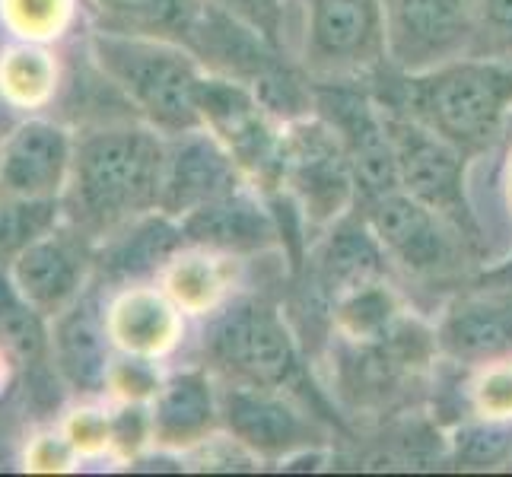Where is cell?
<instances>
[{
	"instance_id": "obj_1",
	"label": "cell",
	"mask_w": 512,
	"mask_h": 477,
	"mask_svg": "<svg viewBox=\"0 0 512 477\" xmlns=\"http://www.w3.org/2000/svg\"><path fill=\"white\" fill-rule=\"evenodd\" d=\"M363 83L382 109L420 121L465 156L512 128V61L468 55L430 70H398L385 61Z\"/></svg>"
},
{
	"instance_id": "obj_2",
	"label": "cell",
	"mask_w": 512,
	"mask_h": 477,
	"mask_svg": "<svg viewBox=\"0 0 512 477\" xmlns=\"http://www.w3.org/2000/svg\"><path fill=\"white\" fill-rule=\"evenodd\" d=\"M163 172L166 140L150 125H105L83 134L61 198L64 223L99 245L160 210Z\"/></svg>"
},
{
	"instance_id": "obj_3",
	"label": "cell",
	"mask_w": 512,
	"mask_h": 477,
	"mask_svg": "<svg viewBox=\"0 0 512 477\" xmlns=\"http://www.w3.org/2000/svg\"><path fill=\"white\" fill-rule=\"evenodd\" d=\"M204 366L223 382L290 392L325 417L328 401L312 388L306 357L287 315L268 296H242L210 318L204 328Z\"/></svg>"
},
{
	"instance_id": "obj_4",
	"label": "cell",
	"mask_w": 512,
	"mask_h": 477,
	"mask_svg": "<svg viewBox=\"0 0 512 477\" xmlns=\"http://www.w3.org/2000/svg\"><path fill=\"white\" fill-rule=\"evenodd\" d=\"M93 61L125 93L131 109L163 137L204 128L198 86L207 70L188 48L99 29L93 35Z\"/></svg>"
},
{
	"instance_id": "obj_5",
	"label": "cell",
	"mask_w": 512,
	"mask_h": 477,
	"mask_svg": "<svg viewBox=\"0 0 512 477\" xmlns=\"http://www.w3.org/2000/svg\"><path fill=\"white\" fill-rule=\"evenodd\" d=\"M357 210L379 239L385 258L411 277L446 280L462 274L468 258L478 255V249L443 214L401 188L360 201Z\"/></svg>"
},
{
	"instance_id": "obj_6",
	"label": "cell",
	"mask_w": 512,
	"mask_h": 477,
	"mask_svg": "<svg viewBox=\"0 0 512 477\" xmlns=\"http://www.w3.org/2000/svg\"><path fill=\"white\" fill-rule=\"evenodd\" d=\"M439 357L436 328L404 312L392 331L376 341H347L338 347V392L353 408L382 411L408 395V388Z\"/></svg>"
},
{
	"instance_id": "obj_7",
	"label": "cell",
	"mask_w": 512,
	"mask_h": 477,
	"mask_svg": "<svg viewBox=\"0 0 512 477\" xmlns=\"http://www.w3.org/2000/svg\"><path fill=\"white\" fill-rule=\"evenodd\" d=\"M299 207L309 229H328L357 207V182L338 134L319 115L284 125L280 188Z\"/></svg>"
},
{
	"instance_id": "obj_8",
	"label": "cell",
	"mask_w": 512,
	"mask_h": 477,
	"mask_svg": "<svg viewBox=\"0 0 512 477\" xmlns=\"http://www.w3.org/2000/svg\"><path fill=\"white\" fill-rule=\"evenodd\" d=\"M382 112L395 150L398 188L408 191L420 204L433 207L436 214H443L481 252V226L465 194L468 156L458 147H452L446 137L423 128L420 121L388 109Z\"/></svg>"
},
{
	"instance_id": "obj_9",
	"label": "cell",
	"mask_w": 512,
	"mask_h": 477,
	"mask_svg": "<svg viewBox=\"0 0 512 477\" xmlns=\"http://www.w3.org/2000/svg\"><path fill=\"white\" fill-rule=\"evenodd\" d=\"M198 112L201 125L229 150L261 198L280 188L284 121L264 109L249 86L204 74L198 86Z\"/></svg>"
},
{
	"instance_id": "obj_10",
	"label": "cell",
	"mask_w": 512,
	"mask_h": 477,
	"mask_svg": "<svg viewBox=\"0 0 512 477\" xmlns=\"http://www.w3.org/2000/svg\"><path fill=\"white\" fill-rule=\"evenodd\" d=\"M303 67L312 80H366L388 61L385 0H303Z\"/></svg>"
},
{
	"instance_id": "obj_11",
	"label": "cell",
	"mask_w": 512,
	"mask_h": 477,
	"mask_svg": "<svg viewBox=\"0 0 512 477\" xmlns=\"http://www.w3.org/2000/svg\"><path fill=\"white\" fill-rule=\"evenodd\" d=\"M379 277H388V258L363 214L353 207L350 214L325 229L319 242L309 245L303 268L296 271L299 290L293 309L306 315V325H331L334 303Z\"/></svg>"
},
{
	"instance_id": "obj_12",
	"label": "cell",
	"mask_w": 512,
	"mask_h": 477,
	"mask_svg": "<svg viewBox=\"0 0 512 477\" xmlns=\"http://www.w3.org/2000/svg\"><path fill=\"white\" fill-rule=\"evenodd\" d=\"M220 423L258 462H290L325 446L322 417L290 392L223 382Z\"/></svg>"
},
{
	"instance_id": "obj_13",
	"label": "cell",
	"mask_w": 512,
	"mask_h": 477,
	"mask_svg": "<svg viewBox=\"0 0 512 477\" xmlns=\"http://www.w3.org/2000/svg\"><path fill=\"white\" fill-rule=\"evenodd\" d=\"M315 115L328 121L350 159L357 204L398 188L385 112L363 80H315Z\"/></svg>"
},
{
	"instance_id": "obj_14",
	"label": "cell",
	"mask_w": 512,
	"mask_h": 477,
	"mask_svg": "<svg viewBox=\"0 0 512 477\" xmlns=\"http://www.w3.org/2000/svg\"><path fill=\"white\" fill-rule=\"evenodd\" d=\"M474 23L468 0H385V48L398 70H430L468 58Z\"/></svg>"
},
{
	"instance_id": "obj_15",
	"label": "cell",
	"mask_w": 512,
	"mask_h": 477,
	"mask_svg": "<svg viewBox=\"0 0 512 477\" xmlns=\"http://www.w3.org/2000/svg\"><path fill=\"white\" fill-rule=\"evenodd\" d=\"M7 271L32 306L55 318L90 287L96 274V242L61 217L58 226L16 252Z\"/></svg>"
},
{
	"instance_id": "obj_16",
	"label": "cell",
	"mask_w": 512,
	"mask_h": 477,
	"mask_svg": "<svg viewBox=\"0 0 512 477\" xmlns=\"http://www.w3.org/2000/svg\"><path fill=\"white\" fill-rule=\"evenodd\" d=\"M436 347L468 369L512 357V284H471L458 293L436 325Z\"/></svg>"
},
{
	"instance_id": "obj_17",
	"label": "cell",
	"mask_w": 512,
	"mask_h": 477,
	"mask_svg": "<svg viewBox=\"0 0 512 477\" xmlns=\"http://www.w3.org/2000/svg\"><path fill=\"white\" fill-rule=\"evenodd\" d=\"M77 140L58 121L29 118L0 144V198L61 201Z\"/></svg>"
},
{
	"instance_id": "obj_18",
	"label": "cell",
	"mask_w": 512,
	"mask_h": 477,
	"mask_svg": "<svg viewBox=\"0 0 512 477\" xmlns=\"http://www.w3.org/2000/svg\"><path fill=\"white\" fill-rule=\"evenodd\" d=\"M249 188L239 163L207 128L166 140V172L160 210L182 220L194 207Z\"/></svg>"
},
{
	"instance_id": "obj_19",
	"label": "cell",
	"mask_w": 512,
	"mask_h": 477,
	"mask_svg": "<svg viewBox=\"0 0 512 477\" xmlns=\"http://www.w3.org/2000/svg\"><path fill=\"white\" fill-rule=\"evenodd\" d=\"M0 350L7 353L13 369L26 379V395L32 408L42 414L61 404L64 379L51 357V328L48 315L32 306L23 290L13 284L7 264H0Z\"/></svg>"
},
{
	"instance_id": "obj_20",
	"label": "cell",
	"mask_w": 512,
	"mask_h": 477,
	"mask_svg": "<svg viewBox=\"0 0 512 477\" xmlns=\"http://www.w3.org/2000/svg\"><path fill=\"white\" fill-rule=\"evenodd\" d=\"M112 334L102 309V284L93 277L74 303L55 315L51 325V357L67 388L80 395H99L109 388Z\"/></svg>"
},
{
	"instance_id": "obj_21",
	"label": "cell",
	"mask_w": 512,
	"mask_h": 477,
	"mask_svg": "<svg viewBox=\"0 0 512 477\" xmlns=\"http://www.w3.org/2000/svg\"><path fill=\"white\" fill-rule=\"evenodd\" d=\"M179 223L191 249L220 252L229 258L271 252L280 245V229L271 207L252 185L194 207Z\"/></svg>"
},
{
	"instance_id": "obj_22",
	"label": "cell",
	"mask_w": 512,
	"mask_h": 477,
	"mask_svg": "<svg viewBox=\"0 0 512 477\" xmlns=\"http://www.w3.org/2000/svg\"><path fill=\"white\" fill-rule=\"evenodd\" d=\"M188 249L182 223L166 217L163 210L147 214L115 236L96 245V280L102 287H137L147 284L153 274L169 268V261Z\"/></svg>"
},
{
	"instance_id": "obj_23",
	"label": "cell",
	"mask_w": 512,
	"mask_h": 477,
	"mask_svg": "<svg viewBox=\"0 0 512 477\" xmlns=\"http://www.w3.org/2000/svg\"><path fill=\"white\" fill-rule=\"evenodd\" d=\"M153 443L172 452H191L210 436H217L220 423V392L210 379V369H188L172 376L153 395Z\"/></svg>"
},
{
	"instance_id": "obj_24",
	"label": "cell",
	"mask_w": 512,
	"mask_h": 477,
	"mask_svg": "<svg viewBox=\"0 0 512 477\" xmlns=\"http://www.w3.org/2000/svg\"><path fill=\"white\" fill-rule=\"evenodd\" d=\"M112 341L134 357H163L175 347L182 331V309L172 303L169 293L147 284L125 287L115 303L105 309Z\"/></svg>"
},
{
	"instance_id": "obj_25",
	"label": "cell",
	"mask_w": 512,
	"mask_h": 477,
	"mask_svg": "<svg viewBox=\"0 0 512 477\" xmlns=\"http://www.w3.org/2000/svg\"><path fill=\"white\" fill-rule=\"evenodd\" d=\"M210 0H93L105 32L188 45Z\"/></svg>"
},
{
	"instance_id": "obj_26",
	"label": "cell",
	"mask_w": 512,
	"mask_h": 477,
	"mask_svg": "<svg viewBox=\"0 0 512 477\" xmlns=\"http://www.w3.org/2000/svg\"><path fill=\"white\" fill-rule=\"evenodd\" d=\"M229 255L207 252V249H182L169 261L166 274V293L182 312L204 315L214 312L223 299L229 280H233V268H229Z\"/></svg>"
},
{
	"instance_id": "obj_27",
	"label": "cell",
	"mask_w": 512,
	"mask_h": 477,
	"mask_svg": "<svg viewBox=\"0 0 512 477\" xmlns=\"http://www.w3.org/2000/svg\"><path fill=\"white\" fill-rule=\"evenodd\" d=\"M404 315L398 293L388 287V280H369V284L350 290L331 309V328L347 341H376L385 331H392Z\"/></svg>"
},
{
	"instance_id": "obj_28",
	"label": "cell",
	"mask_w": 512,
	"mask_h": 477,
	"mask_svg": "<svg viewBox=\"0 0 512 477\" xmlns=\"http://www.w3.org/2000/svg\"><path fill=\"white\" fill-rule=\"evenodd\" d=\"M455 462L465 468H493L512 458V420H484L465 423L452 439Z\"/></svg>"
},
{
	"instance_id": "obj_29",
	"label": "cell",
	"mask_w": 512,
	"mask_h": 477,
	"mask_svg": "<svg viewBox=\"0 0 512 477\" xmlns=\"http://www.w3.org/2000/svg\"><path fill=\"white\" fill-rule=\"evenodd\" d=\"M51 83H55V67H51L45 51L16 48L0 61V90L13 102H39L51 93Z\"/></svg>"
},
{
	"instance_id": "obj_30",
	"label": "cell",
	"mask_w": 512,
	"mask_h": 477,
	"mask_svg": "<svg viewBox=\"0 0 512 477\" xmlns=\"http://www.w3.org/2000/svg\"><path fill=\"white\" fill-rule=\"evenodd\" d=\"M474 45L471 55L512 61V0H468Z\"/></svg>"
},
{
	"instance_id": "obj_31",
	"label": "cell",
	"mask_w": 512,
	"mask_h": 477,
	"mask_svg": "<svg viewBox=\"0 0 512 477\" xmlns=\"http://www.w3.org/2000/svg\"><path fill=\"white\" fill-rule=\"evenodd\" d=\"M468 408L484 420H512V357L478 366L468 382Z\"/></svg>"
},
{
	"instance_id": "obj_32",
	"label": "cell",
	"mask_w": 512,
	"mask_h": 477,
	"mask_svg": "<svg viewBox=\"0 0 512 477\" xmlns=\"http://www.w3.org/2000/svg\"><path fill=\"white\" fill-rule=\"evenodd\" d=\"M4 20L26 39L58 35L70 16V0H0Z\"/></svg>"
},
{
	"instance_id": "obj_33",
	"label": "cell",
	"mask_w": 512,
	"mask_h": 477,
	"mask_svg": "<svg viewBox=\"0 0 512 477\" xmlns=\"http://www.w3.org/2000/svg\"><path fill=\"white\" fill-rule=\"evenodd\" d=\"M160 376H156L153 360L150 357H134L125 353L121 360H112V373H109V388L125 398V401H147L160 392Z\"/></svg>"
},
{
	"instance_id": "obj_34",
	"label": "cell",
	"mask_w": 512,
	"mask_h": 477,
	"mask_svg": "<svg viewBox=\"0 0 512 477\" xmlns=\"http://www.w3.org/2000/svg\"><path fill=\"white\" fill-rule=\"evenodd\" d=\"M147 443H153V420L144 401H125V408L109 417V446L121 455H137Z\"/></svg>"
},
{
	"instance_id": "obj_35",
	"label": "cell",
	"mask_w": 512,
	"mask_h": 477,
	"mask_svg": "<svg viewBox=\"0 0 512 477\" xmlns=\"http://www.w3.org/2000/svg\"><path fill=\"white\" fill-rule=\"evenodd\" d=\"M70 446L80 452H96L109 446V417L102 411H77V417L67 423Z\"/></svg>"
},
{
	"instance_id": "obj_36",
	"label": "cell",
	"mask_w": 512,
	"mask_h": 477,
	"mask_svg": "<svg viewBox=\"0 0 512 477\" xmlns=\"http://www.w3.org/2000/svg\"><path fill=\"white\" fill-rule=\"evenodd\" d=\"M280 45V0H217Z\"/></svg>"
},
{
	"instance_id": "obj_37",
	"label": "cell",
	"mask_w": 512,
	"mask_h": 477,
	"mask_svg": "<svg viewBox=\"0 0 512 477\" xmlns=\"http://www.w3.org/2000/svg\"><path fill=\"white\" fill-rule=\"evenodd\" d=\"M471 284H512V258L493 264V268H484Z\"/></svg>"
},
{
	"instance_id": "obj_38",
	"label": "cell",
	"mask_w": 512,
	"mask_h": 477,
	"mask_svg": "<svg viewBox=\"0 0 512 477\" xmlns=\"http://www.w3.org/2000/svg\"><path fill=\"white\" fill-rule=\"evenodd\" d=\"M16 373V369H13V363L7 360V353L4 350H0V392H4V385L10 382V376Z\"/></svg>"
},
{
	"instance_id": "obj_39",
	"label": "cell",
	"mask_w": 512,
	"mask_h": 477,
	"mask_svg": "<svg viewBox=\"0 0 512 477\" xmlns=\"http://www.w3.org/2000/svg\"><path fill=\"white\" fill-rule=\"evenodd\" d=\"M506 198H509V210H512V147L506 156Z\"/></svg>"
},
{
	"instance_id": "obj_40",
	"label": "cell",
	"mask_w": 512,
	"mask_h": 477,
	"mask_svg": "<svg viewBox=\"0 0 512 477\" xmlns=\"http://www.w3.org/2000/svg\"><path fill=\"white\" fill-rule=\"evenodd\" d=\"M7 458H10V452H7V446H4V443H0V465H4Z\"/></svg>"
}]
</instances>
